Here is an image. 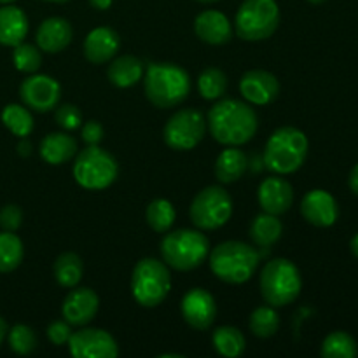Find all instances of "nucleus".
<instances>
[{
    "label": "nucleus",
    "mask_w": 358,
    "mask_h": 358,
    "mask_svg": "<svg viewBox=\"0 0 358 358\" xmlns=\"http://www.w3.org/2000/svg\"><path fill=\"white\" fill-rule=\"evenodd\" d=\"M21 222H23V212H21L20 206L16 205H6L0 210V227L3 231H14L20 229Z\"/></svg>",
    "instance_id": "obj_38"
},
{
    "label": "nucleus",
    "mask_w": 358,
    "mask_h": 358,
    "mask_svg": "<svg viewBox=\"0 0 358 358\" xmlns=\"http://www.w3.org/2000/svg\"><path fill=\"white\" fill-rule=\"evenodd\" d=\"M119 35L108 27H98L87 34L84 41V56L94 65L107 63L119 51Z\"/></svg>",
    "instance_id": "obj_19"
},
{
    "label": "nucleus",
    "mask_w": 358,
    "mask_h": 358,
    "mask_svg": "<svg viewBox=\"0 0 358 358\" xmlns=\"http://www.w3.org/2000/svg\"><path fill=\"white\" fill-rule=\"evenodd\" d=\"M280 327V318L273 306H261L252 313L250 317V331L257 338H271L276 334Z\"/></svg>",
    "instance_id": "obj_34"
},
{
    "label": "nucleus",
    "mask_w": 358,
    "mask_h": 358,
    "mask_svg": "<svg viewBox=\"0 0 358 358\" xmlns=\"http://www.w3.org/2000/svg\"><path fill=\"white\" fill-rule=\"evenodd\" d=\"M194 31L203 42L212 45H222L233 37V27L226 14L219 10H205L194 21Z\"/></svg>",
    "instance_id": "obj_21"
},
{
    "label": "nucleus",
    "mask_w": 358,
    "mask_h": 358,
    "mask_svg": "<svg viewBox=\"0 0 358 358\" xmlns=\"http://www.w3.org/2000/svg\"><path fill=\"white\" fill-rule=\"evenodd\" d=\"M143 90L154 107L173 108L187 98L191 79L182 66L173 63H150L143 79Z\"/></svg>",
    "instance_id": "obj_2"
},
{
    "label": "nucleus",
    "mask_w": 358,
    "mask_h": 358,
    "mask_svg": "<svg viewBox=\"0 0 358 358\" xmlns=\"http://www.w3.org/2000/svg\"><path fill=\"white\" fill-rule=\"evenodd\" d=\"M112 2H114V0H90L91 6L98 10H107L108 7L112 6Z\"/></svg>",
    "instance_id": "obj_42"
},
{
    "label": "nucleus",
    "mask_w": 358,
    "mask_h": 358,
    "mask_svg": "<svg viewBox=\"0 0 358 358\" xmlns=\"http://www.w3.org/2000/svg\"><path fill=\"white\" fill-rule=\"evenodd\" d=\"M28 34V17L20 7L6 3L0 7V44L7 48L21 44Z\"/></svg>",
    "instance_id": "obj_22"
},
{
    "label": "nucleus",
    "mask_w": 358,
    "mask_h": 358,
    "mask_svg": "<svg viewBox=\"0 0 358 358\" xmlns=\"http://www.w3.org/2000/svg\"><path fill=\"white\" fill-rule=\"evenodd\" d=\"M248 168V157L243 150L231 147V149L222 150L217 157L215 163V177L222 184H233L240 180Z\"/></svg>",
    "instance_id": "obj_25"
},
{
    "label": "nucleus",
    "mask_w": 358,
    "mask_h": 358,
    "mask_svg": "<svg viewBox=\"0 0 358 358\" xmlns=\"http://www.w3.org/2000/svg\"><path fill=\"white\" fill-rule=\"evenodd\" d=\"M282 233L283 226L278 215H271V213H261L250 224V238L257 247H271L282 238Z\"/></svg>",
    "instance_id": "obj_26"
},
{
    "label": "nucleus",
    "mask_w": 358,
    "mask_h": 358,
    "mask_svg": "<svg viewBox=\"0 0 358 358\" xmlns=\"http://www.w3.org/2000/svg\"><path fill=\"white\" fill-rule=\"evenodd\" d=\"M213 346H215V352L219 355L236 358L245 353L247 341H245V336L241 334L240 329L224 325V327L215 329V332H213Z\"/></svg>",
    "instance_id": "obj_28"
},
{
    "label": "nucleus",
    "mask_w": 358,
    "mask_h": 358,
    "mask_svg": "<svg viewBox=\"0 0 358 358\" xmlns=\"http://www.w3.org/2000/svg\"><path fill=\"white\" fill-rule=\"evenodd\" d=\"M98 306H100V299L94 290L87 289V287H80V289L73 287L63 301L62 315L70 325L83 327L96 317Z\"/></svg>",
    "instance_id": "obj_15"
},
{
    "label": "nucleus",
    "mask_w": 358,
    "mask_h": 358,
    "mask_svg": "<svg viewBox=\"0 0 358 358\" xmlns=\"http://www.w3.org/2000/svg\"><path fill=\"white\" fill-rule=\"evenodd\" d=\"M259 205L266 213L283 215L292 206L294 191L290 182L282 177H268L261 182L257 191Z\"/></svg>",
    "instance_id": "obj_18"
},
{
    "label": "nucleus",
    "mask_w": 358,
    "mask_h": 358,
    "mask_svg": "<svg viewBox=\"0 0 358 358\" xmlns=\"http://www.w3.org/2000/svg\"><path fill=\"white\" fill-rule=\"evenodd\" d=\"M13 62L14 66H16L20 72L34 73L41 69L42 56L38 48H35L34 44H24V42H21V44L14 45Z\"/></svg>",
    "instance_id": "obj_35"
},
{
    "label": "nucleus",
    "mask_w": 358,
    "mask_h": 358,
    "mask_svg": "<svg viewBox=\"0 0 358 358\" xmlns=\"http://www.w3.org/2000/svg\"><path fill=\"white\" fill-rule=\"evenodd\" d=\"M261 254L243 241H224L210 254V269L222 282L241 285L255 275Z\"/></svg>",
    "instance_id": "obj_3"
},
{
    "label": "nucleus",
    "mask_w": 358,
    "mask_h": 358,
    "mask_svg": "<svg viewBox=\"0 0 358 358\" xmlns=\"http://www.w3.org/2000/svg\"><path fill=\"white\" fill-rule=\"evenodd\" d=\"M80 135H83V140L87 145H98L103 140V126L98 121H87L86 124H83Z\"/></svg>",
    "instance_id": "obj_40"
},
{
    "label": "nucleus",
    "mask_w": 358,
    "mask_h": 358,
    "mask_svg": "<svg viewBox=\"0 0 358 358\" xmlns=\"http://www.w3.org/2000/svg\"><path fill=\"white\" fill-rule=\"evenodd\" d=\"M83 271V259L73 252L62 254L52 266V275H55L56 282L65 289H73V287L79 285Z\"/></svg>",
    "instance_id": "obj_27"
},
{
    "label": "nucleus",
    "mask_w": 358,
    "mask_h": 358,
    "mask_svg": "<svg viewBox=\"0 0 358 358\" xmlns=\"http://www.w3.org/2000/svg\"><path fill=\"white\" fill-rule=\"evenodd\" d=\"M306 135L294 126L278 128L264 149V166L275 175H289L299 170L308 156Z\"/></svg>",
    "instance_id": "obj_4"
},
{
    "label": "nucleus",
    "mask_w": 358,
    "mask_h": 358,
    "mask_svg": "<svg viewBox=\"0 0 358 358\" xmlns=\"http://www.w3.org/2000/svg\"><path fill=\"white\" fill-rule=\"evenodd\" d=\"M143 76V65L138 58L131 55H124L115 58L114 62L108 65L107 77L115 87H131L142 79Z\"/></svg>",
    "instance_id": "obj_24"
},
{
    "label": "nucleus",
    "mask_w": 358,
    "mask_h": 358,
    "mask_svg": "<svg viewBox=\"0 0 358 358\" xmlns=\"http://www.w3.org/2000/svg\"><path fill=\"white\" fill-rule=\"evenodd\" d=\"M17 152L21 154V156H30V152H31V143L28 142V140H23V142L20 143V145H17Z\"/></svg>",
    "instance_id": "obj_43"
},
{
    "label": "nucleus",
    "mask_w": 358,
    "mask_h": 358,
    "mask_svg": "<svg viewBox=\"0 0 358 358\" xmlns=\"http://www.w3.org/2000/svg\"><path fill=\"white\" fill-rule=\"evenodd\" d=\"M159 358H182V355H177V353H164V355H159Z\"/></svg>",
    "instance_id": "obj_46"
},
{
    "label": "nucleus",
    "mask_w": 358,
    "mask_h": 358,
    "mask_svg": "<svg viewBox=\"0 0 358 358\" xmlns=\"http://www.w3.org/2000/svg\"><path fill=\"white\" fill-rule=\"evenodd\" d=\"M13 2H16V0H0V3H3V6H6V3H13Z\"/></svg>",
    "instance_id": "obj_48"
},
{
    "label": "nucleus",
    "mask_w": 358,
    "mask_h": 358,
    "mask_svg": "<svg viewBox=\"0 0 358 358\" xmlns=\"http://www.w3.org/2000/svg\"><path fill=\"white\" fill-rule=\"evenodd\" d=\"M348 184H350V189H352V191L358 196V163L355 164V168L352 170V173H350Z\"/></svg>",
    "instance_id": "obj_41"
},
{
    "label": "nucleus",
    "mask_w": 358,
    "mask_h": 358,
    "mask_svg": "<svg viewBox=\"0 0 358 358\" xmlns=\"http://www.w3.org/2000/svg\"><path fill=\"white\" fill-rule=\"evenodd\" d=\"M189 213L198 229L215 231L229 222L233 215V199L220 185H210L196 194Z\"/></svg>",
    "instance_id": "obj_10"
},
{
    "label": "nucleus",
    "mask_w": 358,
    "mask_h": 358,
    "mask_svg": "<svg viewBox=\"0 0 358 358\" xmlns=\"http://www.w3.org/2000/svg\"><path fill=\"white\" fill-rule=\"evenodd\" d=\"M198 2H203V3H212V2H217V0H198Z\"/></svg>",
    "instance_id": "obj_49"
},
{
    "label": "nucleus",
    "mask_w": 358,
    "mask_h": 358,
    "mask_svg": "<svg viewBox=\"0 0 358 358\" xmlns=\"http://www.w3.org/2000/svg\"><path fill=\"white\" fill-rule=\"evenodd\" d=\"M69 348L76 358H115L119 355L117 343L103 329H80L72 332Z\"/></svg>",
    "instance_id": "obj_12"
},
{
    "label": "nucleus",
    "mask_w": 358,
    "mask_h": 358,
    "mask_svg": "<svg viewBox=\"0 0 358 358\" xmlns=\"http://www.w3.org/2000/svg\"><path fill=\"white\" fill-rule=\"evenodd\" d=\"M45 2H55V3H63V2H69V0H45Z\"/></svg>",
    "instance_id": "obj_47"
},
{
    "label": "nucleus",
    "mask_w": 358,
    "mask_h": 358,
    "mask_svg": "<svg viewBox=\"0 0 358 358\" xmlns=\"http://www.w3.org/2000/svg\"><path fill=\"white\" fill-rule=\"evenodd\" d=\"M350 248H352L353 255H355V257L358 259V233L352 238V243H350Z\"/></svg>",
    "instance_id": "obj_45"
},
{
    "label": "nucleus",
    "mask_w": 358,
    "mask_h": 358,
    "mask_svg": "<svg viewBox=\"0 0 358 358\" xmlns=\"http://www.w3.org/2000/svg\"><path fill=\"white\" fill-rule=\"evenodd\" d=\"M23 243L10 231L0 233V273H10L23 261Z\"/></svg>",
    "instance_id": "obj_30"
},
{
    "label": "nucleus",
    "mask_w": 358,
    "mask_h": 358,
    "mask_svg": "<svg viewBox=\"0 0 358 358\" xmlns=\"http://www.w3.org/2000/svg\"><path fill=\"white\" fill-rule=\"evenodd\" d=\"M20 96L24 107L37 112H49L58 105L62 87L58 80L44 73H35L24 79L20 86Z\"/></svg>",
    "instance_id": "obj_13"
},
{
    "label": "nucleus",
    "mask_w": 358,
    "mask_h": 358,
    "mask_svg": "<svg viewBox=\"0 0 358 358\" xmlns=\"http://www.w3.org/2000/svg\"><path fill=\"white\" fill-rule=\"evenodd\" d=\"M280 9L275 0H245L236 13L234 28L243 41H264L276 31Z\"/></svg>",
    "instance_id": "obj_9"
},
{
    "label": "nucleus",
    "mask_w": 358,
    "mask_h": 358,
    "mask_svg": "<svg viewBox=\"0 0 358 358\" xmlns=\"http://www.w3.org/2000/svg\"><path fill=\"white\" fill-rule=\"evenodd\" d=\"M210 241L201 231L177 229L161 241V255L170 268L177 271H192L206 261Z\"/></svg>",
    "instance_id": "obj_5"
},
{
    "label": "nucleus",
    "mask_w": 358,
    "mask_h": 358,
    "mask_svg": "<svg viewBox=\"0 0 358 358\" xmlns=\"http://www.w3.org/2000/svg\"><path fill=\"white\" fill-rule=\"evenodd\" d=\"M9 346L17 355H30L37 346V336L28 325H14L9 331Z\"/></svg>",
    "instance_id": "obj_36"
},
{
    "label": "nucleus",
    "mask_w": 358,
    "mask_h": 358,
    "mask_svg": "<svg viewBox=\"0 0 358 358\" xmlns=\"http://www.w3.org/2000/svg\"><path fill=\"white\" fill-rule=\"evenodd\" d=\"M206 131L205 115L196 108H182L164 126V143L173 150H191L203 140Z\"/></svg>",
    "instance_id": "obj_11"
},
{
    "label": "nucleus",
    "mask_w": 358,
    "mask_h": 358,
    "mask_svg": "<svg viewBox=\"0 0 358 358\" xmlns=\"http://www.w3.org/2000/svg\"><path fill=\"white\" fill-rule=\"evenodd\" d=\"M72 24L65 17H48L38 27L35 41L41 51L59 52L72 42Z\"/></svg>",
    "instance_id": "obj_20"
},
{
    "label": "nucleus",
    "mask_w": 358,
    "mask_h": 358,
    "mask_svg": "<svg viewBox=\"0 0 358 358\" xmlns=\"http://www.w3.org/2000/svg\"><path fill=\"white\" fill-rule=\"evenodd\" d=\"M240 93L248 103L264 107V105L273 103L278 96V79L266 70H248L240 80Z\"/></svg>",
    "instance_id": "obj_16"
},
{
    "label": "nucleus",
    "mask_w": 358,
    "mask_h": 358,
    "mask_svg": "<svg viewBox=\"0 0 358 358\" xmlns=\"http://www.w3.org/2000/svg\"><path fill=\"white\" fill-rule=\"evenodd\" d=\"M119 173L115 157L98 145L80 150L73 163V178L87 191H103L110 187Z\"/></svg>",
    "instance_id": "obj_8"
},
{
    "label": "nucleus",
    "mask_w": 358,
    "mask_h": 358,
    "mask_svg": "<svg viewBox=\"0 0 358 358\" xmlns=\"http://www.w3.org/2000/svg\"><path fill=\"white\" fill-rule=\"evenodd\" d=\"M303 280L294 262L289 259H273L262 268L261 294L273 308H282L294 303L301 294Z\"/></svg>",
    "instance_id": "obj_6"
},
{
    "label": "nucleus",
    "mask_w": 358,
    "mask_h": 358,
    "mask_svg": "<svg viewBox=\"0 0 358 358\" xmlns=\"http://www.w3.org/2000/svg\"><path fill=\"white\" fill-rule=\"evenodd\" d=\"M2 122L13 135L20 136V138H27L34 129V117H31L30 110L17 103H9L3 108Z\"/></svg>",
    "instance_id": "obj_29"
},
{
    "label": "nucleus",
    "mask_w": 358,
    "mask_h": 358,
    "mask_svg": "<svg viewBox=\"0 0 358 358\" xmlns=\"http://www.w3.org/2000/svg\"><path fill=\"white\" fill-rule=\"evenodd\" d=\"M6 336H7V324H6V320H3V318L0 317V345H2V343H3Z\"/></svg>",
    "instance_id": "obj_44"
},
{
    "label": "nucleus",
    "mask_w": 358,
    "mask_h": 358,
    "mask_svg": "<svg viewBox=\"0 0 358 358\" xmlns=\"http://www.w3.org/2000/svg\"><path fill=\"white\" fill-rule=\"evenodd\" d=\"M324 358H355L358 355L357 341L346 332H332L322 343Z\"/></svg>",
    "instance_id": "obj_31"
},
{
    "label": "nucleus",
    "mask_w": 358,
    "mask_h": 358,
    "mask_svg": "<svg viewBox=\"0 0 358 358\" xmlns=\"http://www.w3.org/2000/svg\"><path fill=\"white\" fill-rule=\"evenodd\" d=\"M301 213L313 226L331 227L338 220L339 208L334 196L329 194L324 189H313L303 198Z\"/></svg>",
    "instance_id": "obj_17"
},
{
    "label": "nucleus",
    "mask_w": 358,
    "mask_h": 358,
    "mask_svg": "<svg viewBox=\"0 0 358 358\" xmlns=\"http://www.w3.org/2000/svg\"><path fill=\"white\" fill-rule=\"evenodd\" d=\"M227 90V77L220 69H206L198 77V91L205 100H217Z\"/></svg>",
    "instance_id": "obj_33"
},
{
    "label": "nucleus",
    "mask_w": 358,
    "mask_h": 358,
    "mask_svg": "<svg viewBox=\"0 0 358 358\" xmlns=\"http://www.w3.org/2000/svg\"><path fill=\"white\" fill-rule=\"evenodd\" d=\"M308 2H311V3H322V2H325V0H308Z\"/></svg>",
    "instance_id": "obj_50"
},
{
    "label": "nucleus",
    "mask_w": 358,
    "mask_h": 358,
    "mask_svg": "<svg viewBox=\"0 0 358 358\" xmlns=\"http://www.w3.org/2000/svg\"><path fill=\"white\" fill-rule=\"evenodd\" d=\"M182 317L196 331L212 327L217 317V304L212 294L205 289H192L182 299Z\"/></svg>",
    "instance_id": "obj_14"
},
{
    "label": "nucleus",
    "mask_w": 358,
    "mask_h": 358,
    "mask_svg": "<svg viewBox=\"0 0 358 358\" xmlns=\"http://www.w3.org/2000/svg\"><path fill=\"white\" fill-rule=\"evenodd\" d=\"M72 336L69 322H52L48 327V339L56 346L69 345V339Z\"/></svg>",
    "instance_id": "obj_39"
},
{
    "label": "nucleus",
    "mask_w": 358,
    "mask_h": 358,
    "mask_svg": "<svg viewBox=\"0 0 358 358\" xmlns=\"http://www.w3.org/2000/svg\"><path fill=\"white\" fill-rule=\"evenodd\" d=\"M257 114L248 103L226 98L210 108L208 129L222 145L238 147L250 142L257 133Z\"/></svg>",
    "instance_id": "obj_1"
},
{
    "label": "nucleus",
    "mask_w": 358,
    "mask_h": 358,
    "mask_svg": "<svg viewBox=\"0 0 358 358\" xmlns=\"http://www.w3.org/2000/svg\"><path fill=\"white\" fill-rule=\"evenodd\" d=\"M171 289V275L166 262L145 257L135 266L131 276V294L143 308H156L168 297Z\"/></svg>",
    "instance_id": "obj_7"
},
{
    "label": "nucleus",
    "mask_w": 358,
    "mask_h": 358,
    "mask_svg": "<svg viewBox=\"0 0 358 358\" xmlns=\"http://www.w3.org/2000/svg\"><path fill=\"white\" fill-rule=\"evenodd\" d=\"M77 154V142L66 133H49L41 142V156L52 166L66 163Z\"/></svg>",
    "instance_id": "obj_23"
},
{
    "label": "nucleus",
    "mask_w": 358,
    "mask_h": 358,
    "mask_svg": "<svg viewBox=\"0 0 358 358\" xmlns=\"http://www.w3.org/2000/svg\"><path fill=\"white\" fill-rule=\"evenodd\" d=\"M175 217H177V212H175L173 205L168 199H154L147 206V224L156 233H168L171 229V226H173Z\"/></svg>",
    "instance_id": "obj_32"
},
{
    "label": "nucleus",
    "mask_w": 358,
    "mask_h": 358,
    "mask_svg": "<svg viewBox=\"0 0 358 358\" xmlns=\"http://www.w3.org/2000/svg\"><path fill=\"white\" fill-rule=\"evenodd\" d=\"M56 122L62 126L65 131H76L83 124V114H80L79 107L73 103H65L56 110Z\"/></svg>",
    "instance_id": "obj_37"
}]
</instances>
